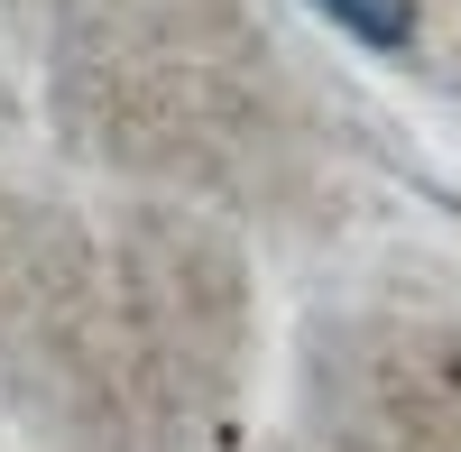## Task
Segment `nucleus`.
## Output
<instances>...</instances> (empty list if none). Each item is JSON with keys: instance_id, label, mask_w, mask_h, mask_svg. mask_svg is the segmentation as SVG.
<instances>
[{"instance_id": "nucleus-1", "label": "nucleus", "mask_w": 461, "mask_h": 452, "mask_svg": "<svg viewBox=\"0 0 461 452\" xmlns=\"http://www.w3.org/2000/svg\"><path fill=\"white\" fill-rule=\"evenodd\" d=\"M314 10L341 28V37H360V47H378V56H397L406 37H415V10L406 0H314Z\"/></svg>"}]
</instances>
